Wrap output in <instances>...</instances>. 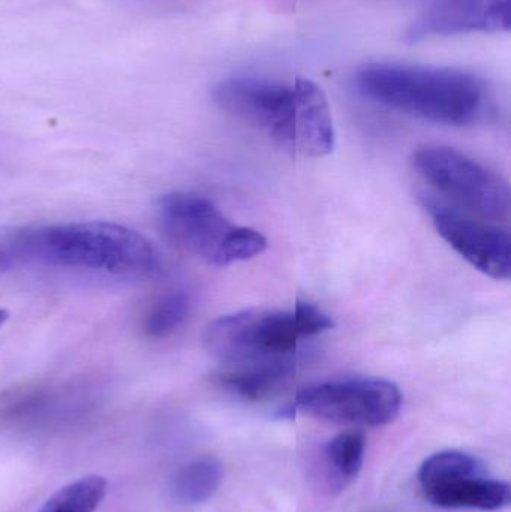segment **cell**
<instances>
[{
  "mask_svg": "<svg viewBox=\"0 0 511 512\" xmlns=\"http://www.w3.org/2000/svg\"><path fill=\"white\" fill-rule=\"evenodd\" d=\"M9 318V312L5 309H0V328L5 325V322L8 321Z\"/></svg>",
  "mask_w": 511,
  "mask_h": 512,
  "instance_id": "19",
  "label": "cell"
},
{
  "mask_svg": "<svg viewBox=\"0 0 511 512\" xmlns=\"http://www.w3.org/2000/svg\"><path fill=\"white\" fill-rule=\"evenodd\" d=\"M104 477L90 475L57 490L39 512H95L107 495Z\"/></svg>",
  "mask_w": 511,
  "mask_h": 512,
  "instance_id": "17",
  "label": "cell"
},
{
  "mask_svg": "<svg viewBox=\"0 0 511 512\" xmlns=\"http://www.w3.org/2000/svg\"><path fill=\"white\" fill-rule=\"evenodd\" d=\"M293 372L294 361L285 358L228 367L215 375V382L239 399L258 402L278 391Z\"/></svg>",
  "mask_w": 511,
  "mask_h": 512,
  "instance_id": "12",
  "label": "cell"
},
{
  "mask_svg": "<svg viewBox=\"0 0 511 512\" xmlns=\"http://www.w3.org/2000/svg\"><path fill=\"white\" fill-rule=\"evenodd\" d=\"M306 337L296 310L252 307L228 313L207 325L204 346L231 366L285 360Z\"/></svg>",
  "mask_w": 511,
  "mask_h": 512,
  "instance_id": "4",
  "label": "cell"
},
{
  "mask_svg": "<svg viewBox=\"0 0 511 512\" xmlns=\"http://www.w3.org/2000/svg\"><path fill=\"white\" fill-rule=\"evenodd\" d=\"M293 405L296 411L327 423L381 427L398 417L402 393L387 379H332L303 388Z\"/></svg>",
  "mask_w": 511,
  "mask_h": 512,
  "instance_id": "6",
  "label": "cell"
},
{
  "mask_svg": "<svg viewBox=\"0 0 511 512\" xmlns=\"http://www.w3.org/2000/svg\"><path fill=\"white\" fill-rule=\"evenodd\" d=\"M191 297L182 289L156 298L144 313L143 330L152 339H165L176 333L191 313Z\"/></svg>",
  "mask_w": 511,
  "mask_h": 512,
  "instance_id": "16",
  "label": "cell"
},
{
  "mask_svg": "<svg viewBox=\"0 0 511 512\" xmlns=\"http://www.w3.org/2000/svg\"><path fill=\"white\" fill-rule=\"evenodd\" d=\"M159 227L186 254L213 267H228L263 254L267 240L260 231L240 227L207 198L171 192L156 204Z\"/></svg>",
  "mask_w": 511,
  "mask_h": 512,
  "instance_id": "3",
  "label": "cell"
},
{
  "mask_svg": "<svg viewBox=\"0 0 511 512\" xmlns=\"http://www.w3.org/2000/svg\"><path fill=\"white\" fill-rule=\"evenodd\" d=\"M0 248L14 264L35 262L126 279H146L161 271V259L152 243L114 222L18 228L0 234Z\"/></svg>",
  "mask_w": 511,
  "mask_h": 512,
  "instance_id": "1",
  "label": "cell"
},
{
  "mask_svg": "<svg viewBox=\"0 0 511 512\" xmlns=\"http://www.w3.org/2000/svg\"><path fill=\"white\" fill-rule=\"evenodd\" d=\"M511 0H432L408 26L405 41L420 42L437 36L507 32Z\"/></svg>",
  "mask_w": 511,
  "mask_h": 512,
  "instance_id": "9",
  "label": "cell"
},
{
  "mask_svg": "<svg viewBox=\"0 0 511 512\" xmlns=\"http://www.w3.org/2000/svg\"><path fill=\"white\" fill-rule=\"evenodd\" d=\"M423 493L426 501L443 510L500 511L511 501L509 483L492 480L488 475L461 478Z\"/></svg>",
  "mask_w": 511,
  "mask_h": 512,
  "instance_id": "11",
  "label": "cell"
},
{
  "mask_svg": "<svg viewBox=\"0 0 511 512\" xmlns=\"http://www.w3.org/2000/svg\"><path fill=\"white\" fill-rule=\"evenodd\" d=\"M479 475H488L482 460L462 451L450 450L428 457L420 466L417 478L422 492H425L441 484Z\"/></svg>",
  "mask_w": 511,
  "mask_h": 512,
  "instance_id": "15",
  "label": "cell"
},
{
  "mask_svg": "<svg viewBox=\"0 0 511 512\" xmlns=\"http://www.w3.org/2000/svg\"><path fill=\"white\" fill-rule=\"evenodd\" d=\"M212 99L228 116L266 132L276 144L293 150L296 116L294 80L231 75L213 86Z\"/></svg>",
  "mask_w": 511,
  "mask_h": 512,
  "instance_id": "7",
  "label": "cell"
},
{
  "mask_svg": "<svg viewBox=\"0 0 511 512\" xmlns=\"http://www.w3.org/2000/svg\"><path fill=\"white\" fill-rule=\"evenodd\" d=\"M354 86L377 104L441 125H474L489 107L482 78L443 66L366 63L354 74Z\"/></svg>",
  "mask_w": 511,
  "mask_h": 512,
  "instance_id": "2",
  "label": "cell"
},
{
  "mask_svg": "<svg viewBox=\"0 0 511 512\" xmlns=\"http://www.w3.org/2000/svg\"><path fill=\"white\" fill-rule=\"evenodd\" d=\"M435 230L441 239L486 276L509 280L511 274V239L509 231L485 219H476L443 200L423 198Z\"/></svg>",
  "mask_w": 511,
  "mask_h": 512,
  "instance_id": "8",
  "label": "cell"
},
{
  "mask_svg": "<svg viewBox=\"0 0 511 512\" xmlns=\"http://www.w3.org/2000/svg\"><path fill=\"white\" fill-rule=\"evenodd\" d=\"M296 116L293 152L323 158L335 147V126L326 93L315 81L294 78Z\"/></svg>",
  "mask_w": 511,
  "mask_h": 512,
  "instance_id": "10",
  "label": "cell"
},
{
  "mask_svg": "<svg viewBox=\"0 0 511 512\" xmlns=\"http://www.w3.org/2000/svg\"><path fill=\"white\" fill-rule=\"evenodd\" d=\"M224 478L222 463L216 457L203 456L177 469L170 480V495L180 505H200L209 501Z\"/></svg>",
  "mask_w": 511,
  "mask_h": 512,
  "instance_id": "13",
  "label": "cell"
},
{
  "mask_svg": "<svg viewBox=\"0 0 511 512\" xmlns=\"http://www.w3.org/2000/svg\"><path fill=\"white\" fill-rule=\"evenodd\" d=\"M413 167L452 206L485 221L510 218L511 192L503 177L459 150L426 146L414 152Z\"/></svg>",
  "mask_w": 511,
  "mask_h": 512,
  "instance_id": "5",
  "label": "cell"
},
{
  "mask_svg": "<svg viewBox=\"0 0 511 512\" xmlns=\"http://www.w3.org/2000/svg\"><path fill=\"white\" fill-rule=\"evenodd\" d=\"M366 436L360 430L339 433L326 445L327 468L336 489H345L356 480L365 462Z\"/></svg>",
  "mask_w": 511,
  "mask_h": 512,
  "instance_id": "14",
  "label": "cell"
},
{
  "mask_svg": "<svg viewBox=\"0 0 511 512\" xmlns=\"http://www.w3.org/2000/svg\"><path fill=\"white\" fill-rule=\"evenodd\" d=\"M12 265H14V261L6 255V252L3 251V249H0V274H2L3 271L9 270Z\"/></svg>",
  "mask_w": 511,
  "mask_h": 512,
  "instance_id": "18",
  "label": "cell"
}]
</instances>
